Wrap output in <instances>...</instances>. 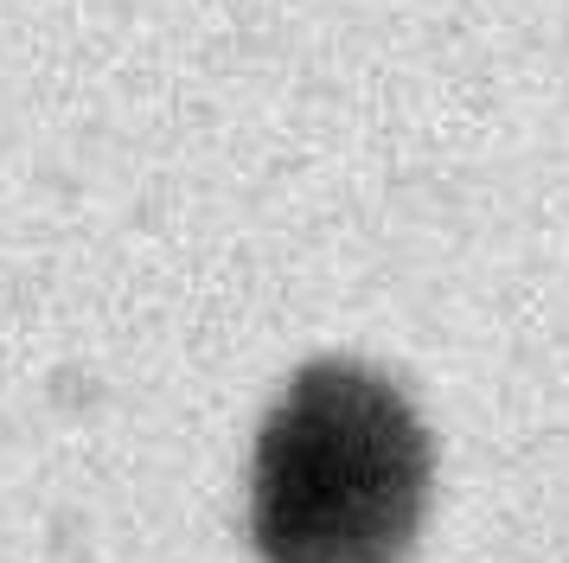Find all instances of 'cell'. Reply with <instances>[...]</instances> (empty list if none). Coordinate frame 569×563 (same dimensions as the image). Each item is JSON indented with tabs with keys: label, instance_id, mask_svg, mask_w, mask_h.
Masks as SVG:
<instances>
[{
	"label": "cell",
	"instance_id": "1",
	"mask_svg": "<svg viewBox=\"0 0 569 563\" xmlns=\"http://www.w3.org/2000/svg\"><path fill=\"white\" fill-rule=\"evenodd\" d=\"M429 500V442L390 384L320 365L257 448V551L269 563H397Z\"/></svg>",
	"mask_w": 569,
	"mask_h": 563
}]
</instances>
